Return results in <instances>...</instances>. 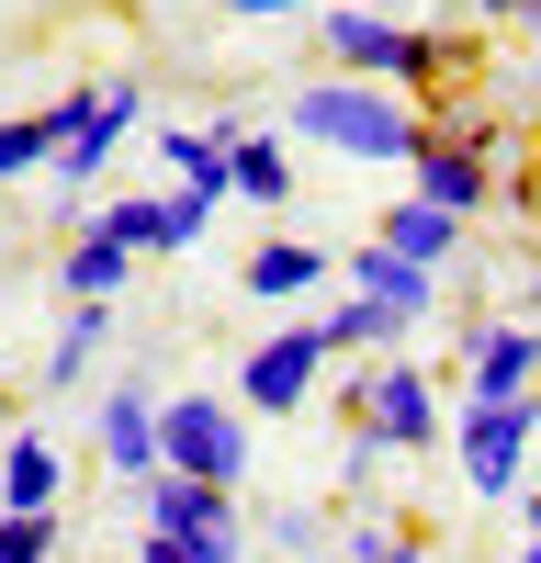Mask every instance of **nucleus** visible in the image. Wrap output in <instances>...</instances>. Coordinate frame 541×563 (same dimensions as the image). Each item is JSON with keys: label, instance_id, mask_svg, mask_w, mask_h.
I'll use <instances>...</instances> for the list:
<instances>
[{"label": "nucleus", "instance_id": "f257e3e1", "mask_svg": "<svg viewBox=\"0 0 541 563\" xmlns=\"http://www.w3.org/2000/svg\"><path fill=\"white\" fill-rule=\"evenodd\" d=\"M294 135H316V147H339L350 169H373V158H418V135H429V102L418 90H384V79H305L294 90Z\"/></svg>", "mask_w": 541, "mask_h": 563}, {"label": "nucleus", "instance_id": "f03ea898", "mask_svg": "<svg viewBox=\"0 0 541 563\" xmlns=\"http://www.w3.org/2000/svg\"><path fill=\"white\" fill-rule=\"evenodd\" d=\"M316 57H328L339 79H384V90H418V102H429V90L451 79V34L395 23V12H328Z\"/></svg>", "mask_w": 541, "mask_h": 563}, {"label": "nucleus", "instance_id": "7ed1b4c3", "mask_svg": "<svg viewBox=\"0 0 541 563\" xmlns=\"http://www.w3.org/2000/svg\"><path fill=\"white\" fill-rule=\"evenodd\" d=\"M541 451V395H463L451 417V462L474 496H519V462Z\"/></svg>", "mask_w": 541, "mask_h": 563}, {"label": "nucleus", "instance_id": "20e7f679", "mask_svg": "<svg viewBox=\"0 0 541 563\" xmlns=\"http://www.w3.org/2000/svg\"><path fill=\"white\" fill-rule=\"evenodd\" d=\"M350 429H373L384 451H440L451 440V417H440V384L418 361H373V372H350V395H339Z\"/></svg>", "mask_w": 541, "mask_h": 563}, {"label": "nucleus", "instance_id": "39448f33", "mask_svg": "<svg viewBox=\"0 0 541 563\" xmlns=\"http://www.w3.org/2000/svg\"><path fill=\"white\" fill-rule=\"evenodd\" d=\"M158 462L169 474H203V485H238L249 474V406H225V395L158 406Z\"/></svg>", "mask_w": 541, "mask_h": 563}, {"label": "nucleus", "instance_id": "423d86ee", "mask_svg": "<svg viewBox=\"0 0 541 563\" xmlns=\"http://www.w3.org/2000/svg\"><path fill=\"white\" fill-rule=\"evenodd\" d=\"M135 113H147V90L113 79V90H68V147H57V180L68 192H90V180L113 169V147L135 135Z\"/></svg>", "mask_w": 541, "mask_h": 563}, {"label": "nucleus", "instance_id": "0eeeda50", "mask_svg": "<svg viewBox=\"0 0 541 563\" xmlns=\"http://www.w3.org/2000/svg\"><path fill=\"white\" fill-rule=\"evenodd\" d=\"M316 372H328V339H316V327H283V339H260L238 361V406L249 417H294L316 395Z\"/></svg>", "mask_w": 541, "mask_h": 563}, {"label": "nucleus", "instance_id": "6e6552de", "mask_svg": "<svg viewBox=\"0 0 541 563\" xmlns=\"http://www.w3.org/2000/svg\"><path fill=\"white\" fill-rule=\"evenodd\" d=\"M203 192H124V203H102L90 225H102V238L124 249V260H169V249H192L203 238Z\"/></svg>", "mask_w": 541, "mask_h": 563}, {"label": "nucleus", "instance_id": "1a4fd4ad", "mask_svg": "<svg viewBox=\"0 0 541 563\" xmlns=\"http://www.w3.org/2000/svg\"><path fill=\"white\" fill-rule=\"evenodd\" d=\"M463 395H541V316H474L463 327Z\"/></svg>", "mask_w": 541, "mask_h": 563}, {"label": "nucleus", "instance_id": "9d476101", "mask_svg": "<svg viewBox=\"0 0 541 563\" xmlns=\"http://www.w3.org/2000/svg\"><path fill=\"white\" fill-rule=\"evenodd\" d=\"M339 282H350V294H373L384 316H406V327H429V316H440V271H418V260H395L384 238H361V249L339 260Z\"/></svg>", "mask_w": 541, "mask_h": 563}, {"label": "nucleus", "instance_id": "9b49d317", "mask_svg": "<svg viewBox=\"0 0 541 563\" xmlns=\"http://www.w3.org/2000/svg\"><path fill=\"white\" fill-rule=\"evenodd\" d=\"M406 192H418V203H451V214H474V203H496V158L451 147V135H418V158H406Z\"/></svg>", "mask_w": 541, "mask_h": 563}, {"label": "nucleus", "instance_id": "f8f14e48", "mask_svg": "<svg viewBox=\"0 0 541 563\" xmlns=\"http://www.w3.org/2000/svg\"><path fill=\"white\" fill-rule=\"evenodd\" d=\"M238 113L225 124H158V158H169V192H203V203H225V147H238Z\"/></svg>", "mask_w": 541, "mask_h": 563}, {"label": "nucleus", "instance_id": "ddd939ff", "mask_svg": "<svg viewBox=\"0 0 541 563\" xmlns=\"http://www.w3.org/2000/svg\"><path fill=\"white\" fill-rule=\"evenodd\" d=\"M135 496H147V530H238V485H203V474H169V462H158V474L135 485Z\"/></svg>", "mask_w": 541, "mask_h": 563}, {"label": "nucleus", "instance_id": "4468645a", "mask_svg": "<svg viewBox=\"0 0 541 563\" xmlns=\"http://www.w3.org/2000/svg\"><path fill=\"white\" fill-rule=\"evenodd\" d=\"M102 462H113L124 485L158 474V395H147V384H113V395H102Z\"/></svg>", "mask_w": 541, "mask_h": 563}, {"label": "nucleus", "instance_id": "2eb2a0df", "mask_svg": "<svg viewBox=\"0 0 541 563\" xmlns=\"http://www.w3.org/2000/svg\"><path fill=\"white\" fill-rule=\"evenodd\" d=\"M373 238H384L395 260H418V271H451V249H463V214L406 192V203H384V214H373Z\"/></svg>", "mask_w": 541, "mask_h": 563}, {"label": "nucleus", "instance_id": "dca6fc26", "mask_svg": "<svg viewBox=\"0 0 541 563\" xmlns=\"http://www.w3.org/2000/svg\"><path fill=\"white\" fill-rule=\"evenodd\" d=\"M238 282H249L260 305H294V294H316V282H328V249H305V238H260Z\"/></svg>", "mask_w": 541, "mask_h": 563}, {"label": "nucleus", "instance_id": "f3484780", "mask_svg": "<svg viewBox=\"0 0 541 563\" xmlns=\"http://www.w3.org/2000/svg\"><path fill=\"white\" fill-rule=\"evenodd\" d=\"M57 485H68L57 440H34V429H12V440H0V507H57Z\"/></svg>", "mask_w": 541, "mask_h": 563}, {"label": "nucleus", "instance_id": "a211bd4d", "mask_svg": "<svg viewBox=\"0 0 541 563\" xmlns=\"http://www.w3.org/2000/svg\"><path fill=\"white\" fill-rule=\"evenodd\" d=\"M225 192L260 203V214H283V203H294V158L270 147V135H238V147H225Z\"/></svg>", "mask_w": 541, "mask_h": 563}, {"label": "nucleus", "instance_id": "6ab92c4d", "mask_svg": "<svg viewBox=\"0 0 541 563\" xmlns=\"http://www.w3.org/2000/svg\"><path fill=\"white\" fill-rule=\"evenodd\" d=\"M57 147H68V102H45V113H0V180L57 169Z\"/></svg>", "mask_w": 541, "mask_h": 563}, {"label": "nucleus", "instance_id": "aec40b11", "mask_svg": "<svg viewBox=\"0 0 541 563\" xmlns=\"http://www.w3.org/2000/svg\"><path fill=\"white\" fill-rule=\"evenodd\" d=\"M316 339H328V350H350V361H361V350H395V339H406V316H384L373 294H339L328 316H316Z\"/></svg>", "mask_w": 541, "mask_h": 563}, {"label": "nucleus", "instance_id": "412c9836", "mask_svg": "<svg viewBox=\"0 0 541 563\" xmlns=\"http://www.w3.org/2000/svg\"><path fill=\"white\" fill-rule=\"evenodd\" d=\"M124 271H135V260H124V249L102 238V225H90V238H79V249L57 260V282H68V305H113V294H124Z\"/></svg>", "mask_w": 541, "mask_h": 563}, {"label": "nucleus", "instance_id": "4be33fe9", "mask_svg": "<svg viewBox=\"0 0 541 563\" xmlns=\"http://www.w3.org/2000/svg\"><path fill=\"white\" fill-rule=\"evenodd\" d=\"M102 339H113V305H68V327H57V350H45V384H79L90 361H102Z\"/></svg>", "mask_w": 541, "mask_h": 563}, {"label": "nucleus", "instance_id": "5701e85b", "mask_svg": "<svg viewBox=\"0 0 541 563\" xmlns=\"http://www.w3.org/2000/svg\"><path fill=\"white\" fill-rule=\"evenodd\" d=\"M135 563H238V530H147Z\"/></svg>", "mask_w": 541, "mask_h": 563}, {"label": "nucleus", "instance_id": "b1692460", "mask_svg": "<svg viewBox=\"0 0 541 563\" xmlns=\"http://www.w3.org/2000/svg\"><path fill=\"white\" fill-rule=\"evenodd\" d=\"M328 563H429V541H418V530H395V519H361Z\"/></svg>", "mask_w": 541, "mask_h": 563}, {"label": "nucleus", "instance_id": "393cba45", "mask_svg": "<svg viewBox=\"0 0 541 563\" xmlns=\"http://www.w3.org/2000/svg\"><path fill=\"white\" fill-rule=\"evenodd\" d=\"M0 563H57V507H0Z\"/></svg>", "mask_w": 541, "mask_h": 563}, {"label": "nucleus", "instance_id": "a878e982", "mask_svg": "<svg viewBox=\"0 0 541 563\" xmlns=\"http://www.w3.org/2000/svg\"><path fill=\"white\" fill-rule=\"evenodd\" d=\"M429 135H451V147H474V158H519V135L496 124V113H474V102H463V113L440 102V113H429Z\"/></svg>", "mask_w": 541, "mask_h": 563}, {"label": "nucleus", "instance_id": "bb28decb", "mask_svg": "<svg viewBox=\"0 0 541 563\" xmlns=\"http://www.w3.org/2000/svg\"><path fill=\"white\" fill-rule=\"evenodd\" d=\"M238 23H283V12H384V0H225Z\"/></svg>", "mask_w": 541, "mask_h": 563}, {"label": "nucleus", "instance_id": "cd10ccee", "mask_svg": "<svg viewBox=\"0 0 541 563\" xmlns=\"http://www.w3.org/2000/svg\"><path fill=\"white\" fill-rule=\"evenodd\" d=\"M270 541H283V552H328V519H316V507H283V519H270Z\"/></svg>", "mask_w": 541, "mask_h": 563}, {"label": "nucleus", "instance_id": "c85d7f7f", "mask_svg": "<svg viewBox=\"0 0 541 563\" xmlns=\"http://www.w3.org/2000/svg\"><path fill=\"white\" fill-rule=\"evenodd\" d=\"M485 23H541V0H474Z\"/></svg>", "mask_w": 541, "mask_h": 563}, {"label": "nucleus", "instance_id": "c756f323", "mask_svg": "<svg viewBox=\"0 0 541 563\" xmlns=\"http://www.w3.org/2000/svg\"><path fill=\"white\" fill-rule=\"evenodd\" d=\"M519 519H530V541H541V485H519Z\"/></svg>", "mask_w": 541, "mask_h": 563}, {"label": "nucleus", "instance_id": "7c9ffc66", "mask_svg": "<svg viewBox=\"0 0 541 563\" xmlns=\"http://www.w3.org/2000/svg\"><path fill=\"white\" fill-rule=\"evenodd\" d=\"M530 305H541V260H530Z\"/></svg>", "mask_w": 541, "mask_h": 563}, {"label": "nucleus", "instance_id": "2f4dec72", "mask_svg": "<svg viewBox=\"0 0 541 563\" xmlns=\"http://www.w3.org/2000/svg\"><path fill=\"white\" fill-rule=\"evenodd\" d=\"M519 563H541V541H530V552H519Z\"/></svg>", "mask_w": 541, "mask_h": 563}, {"label": "nucleus", "instance_id": "473e14b6", "mask_svg": "<svg viewBox=\"0 0 541 563\" xmlns=\"http://www.w3.org/2000/svg\"><path fill=\"white\" fill-rule=\"evenodd\" d=\"M0 417H12V406H0ZM0 440H12V429H0Z\"/></svg>", "mask_w": 541, "mask_h": 563}]
</instances>
